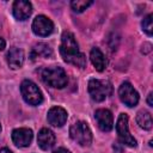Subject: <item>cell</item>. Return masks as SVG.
I'll list each match as a JSON object with an SVG mask.
<instances>
[{
    "label": "cell",
    "mask_w": 153,
    "mask_h": 153,
    "mask_svg": "<svg viewBox=\"0 0 153 153\" xmlns=\"http://www.w3.org/2000/svg\"><path fill=\"white\" fill-rule=\"evenodd\" d=\"M142 30L148 35L152 36V31H153V25H152V14H148L143 18L142 20Z\"/></svg>",
    "instance_id": "obj_19"
},
{
    "label": "cell",
    "mask_w": 153,
    "mask_h": 153,
    "mask_svg": "<svg viewBox=\"0 0 153 153\" xmlns=\"http://www.w3.org/2000/svg\"><path fill=\"white\" fill-rule=\"evenodd\" d=\"M20 92L23 99L30 105H38L43 102V94L38 86L31 80H24L20 85Z\"/></svg>",
    "instance_id": "obj_5"
},
{
    "label": "cell",
    "mask_w": 153,
    "mask_h": 153,
    "mask_svg": "<svg viewBox=\"0 0 153 153\" xmlns=\"http://www.w3.org/2000/svg\"><path fill=\"white\" fill-rule=\"evenodd\" d=\"M41 78L47 85L54 88H63L68 82L66 72L63 71V68L57 66L44 68L41 73Z\"/></svg>",
    "instance_id": "obj_2"
},
{
    "label": "cell",
    "mask_w": 153,
    "mask_h": 153,
    "mask_svg": "<svg viewBox=\"0 0 153 153\" xmlns=\"http://www.w3.org/2000/svg\"><path fill=\"white\" fill-rule=\"evenodd\" d=\"M112 147H114V149H115L117 153H122V148L120 147V145H118V143H114V146H112Z\"/></svg>",
    "instance_id": "obj_22"
},
{
    "label": "cell",
    "mask_w": 153,
    "mask_h": 153,
    "mask_svg": "<svg viewBox=\"0 0 153 153\" xmlns=\"http://www.w3.org/2000/svg\"><path fill=\"white\" fill-rule=\"evenodd\" d=\"M0 153H12V152H11L8 148H1V149H0Z\"/></svg>",
    "instance_id": "obj_24"
},
{
    "label": "cell",
    "mask_w": 153,
    "mask_h": 153,
    "mask_svg": "<svg viewBox=\"0 0 153 153\" xmlns=\"http://www.w3.org/2000/svg\"><path fill=\"white\" fill-rule=\"evenodd\" d=\"M5 45H6V42H5V39L0 37V51H2V50L5 49Z\"/></svg>",
    "instance_id": "obj_21"
},
{
    "label": "cell",
    "mask_w": 153,
    "mask_h": 153,
    "mask_svg": "<svg viewBox=\"0 0 153 153\" xmlns=\"http://www.w3.org/2000/svg\"><path fill=\"white\" fill-rule=\"evenodd\" d=\"M71 137L80 146H90L92 142V133L86 122L76 121L69 128Z\"/></svg>",
    "instance_id": "obj_4"
},
{
    "label": "cell",
    "mask_w": 153,
    "mask_h": 153,
    "mask_svg": "<svg viewBox=\"0 0 153 153\" xmlns=\"http://www.w3.org/2000/svg\"><path fill=\"white\" fill-rule=\"evenodd\" d=\"M0 131H1V124H0Z\"/></svg>",
    "instance_id": "obj_25"
},
{
    "label": "cell",
    "mask_w": 153,
    "mask_h": 153,
    "mask_svg": "<svg viewBox=\"0 0 153 153\" xmlns=\"http://www.w3.org/2000/svg\"><path fill=\"white\" fill-rule=\"evenodd\" d=\"M13 16L18 20H25L27 19L32 13V5L29 1L25 0H17L13 2Z\"/></svg>",
    "instance_id": "obj_11"
},
{
    "label": "cell",
    "mask_w": 153,
    "mask_h": 153,
    "mask_svg": "<svg viewBox=\"0 0 153 153\" xmlns=\"http://www.w3.org/2000/svg\"><path fill=\"white\" fill-rule=\"evenodd\" d=\"M116 131L118 135V139L121 143L129 146V147H136V140L134 136H131L129 128H128V116L127 114H121L117 118L116 123Z\"/></svg>",
    "instance_id": "obj_6"
},
{
    "label": "cell",
    "mask_w": 153,
    "mask_h": 153,
    "mask_svg": "<svg viewBox=\"0 0 153 153\" xmlns=\"http://www.w3.org/2000/svg\"><path fill=\"white\" fill-rule=\"evenodd\" d=\"M55 135L54 133L48 129V128H42L39 131H38V135H37V143L38 146L43 149V151H48L54 145H55Z\"/></svg>",
    "instance_id": "obj_13"
},
{
    "label": "cell",
    "mask_w": 153,
    "mask_h": 153,
    "mask_svg": "<svg viewBox=\"0 0 153 153\" xmlns=\"http://www.w3.org/2000/svg\"><path fill=\"white\" fill-rule=\"evenodd\" d=\"M51 54H53V50L48 44L38 43L31 50V59L35 60L36 57H49L51 56Z\"/></svg>",
    "instance_id": "obj_16"
},
{
    "label": "cell",
    "mask_w": 153,
    "mask_h": 153,
    "mask_svg": "<svg viewBox=\"0 0 153 153\" xmlns=\"http://www.w3.org/2000/svg\"><path fill=\"white\" fill-rule=\"evenodd\" d=\"M93 4V1H87V0H74L71 2V7L74 12L80 13L82 11H85L87 7H90Z\"/></svg>",
    "instance_id": "obj_18"
},
{
    "label": "cell",
    "mask_w": 153,
    "mask_h": 153,
    "mask_svg": "<svg viewBox=\"0 0 153 153\" xmlns=\"http://www.w3.org/2000/svg\"><path fill=\"white\" fill-rule=\"evenodd\" d=\"M118 96H120V99L130 108L135 106L139 102V93L128 81H124L121 84L118 88Z\"/></svg>",
    "instance_id": "obj_7"
},
{
    "label": "cell",
    "mask_w": 153,
    "mask_h": 153,
    "mask_svg": "<svg viewBox=\"0 0 153 153\" xmlns=\"http://www.w3.org/2000/svg\"><path fill=\"white\" fill-rule=\"evenodd\" d=\"M6 60L12 69H18L24 63V51L17 47H13L7 51Z\"/></svg>",
    "instance_id": "obj_14"
},
{
    "label": "cell",
    "mask_w": 153,
    "mask_h": 153,
    "mask_svg": "<svg viewBox=\"0 0 153 153\" xmlns=\"http://www.w3.org/2000/svg\"><path fill=\"white\" fill-rule=\"evenodd\" d=\"M152 96H153V94H152V92H151V93L148 94V98H147V103H148V105H149V106H153V102H152Z\"/></svg>",
    "instance_id": "obj_23"
},
{
    "label": "cell",
    "mask_w": 153,
    "mask_h": 153,
    "mask_svg": "<svg viewBox=\"0 0 153 153\" xmlns=\"http://www.w3.org/2000/svg\"><path fill=\"white\" fill-rule=\"evenodd\" d=\"M90 60H91L93 67L98 72H103L108 65V61H106L104 54L98 48H92V50L90 53Z\"/></svg>",
    "instance_id": "obj_15"
},
{
    "label": "cell",
    "mask_w": 153,
    "mask_h": 153,
    "mask_svg": "<svg viewBox=\"0 0 153 153\" xmlns=\"http://www.w3.org/2000/svg\"><path fill=\"white\" fill-rule=\"evenodd\" d=\"M60 54L67 63L74 65L79 68H85L86 66V57L79 50L78 43L74 38V35L69 31H65L61 36V44H60Z\"/></svg>",
    "instance_id": "obj_1"
},
{
    "label": "cell",
    "mask_w": 153,
    "mask_h": 153,
    "mask_svg": "<svg viewBox=\"0 0 153 153\" xmlns=\"http://www.w3.org/2000/svg\"><path fill=\"white\" fill-rule=\"evenodd\" d=\"M53 153H71L68 149H66V148H63V147H60V148H57V149H55Z\"/></svg>",
    "instance_id": "obj_20"
},
{
    "label": "cell",
    "mask_w": 153,
    "mask_h": 153,
    "mask_svg": "<svg viewBox=\"0 0 153 153\" xmlns=\"http://www.w3.org/2000/svg\"><path fill=\"white\" fill-rule=\"evenodd\" d=\"M33 134L29 128H17L12 131V141L17 147H27L32 141Z\"/></svg>",
    "instance_id": "obj_10"
},
{
    "label": "cell",
    "mask_w": 153,
    "mask_h": 153,
    "mask_svg": "<svg viewBox=\"0 0 153 153\" xmlns=\"http://www.w3.org/2000/svg\"><path fill=\"white\" fill-rule=\"evenodd\" d=\"M67 111L61 106H53L48 111V121L54 127H62L67 121Z\"/></svg>",
    "instance_id": "obj_12"
},
{
    "label": "cell",
    "mask_w": 153,
    "mask_h": 153,
    "mask_svg": "<svg viewBox=\"0 0 153 153\" xmlns=\"http://www.w3.org/2000/svg\"><path fill=\"white\" fill-rule=\"evenodd\" d=\"M88 93L94 102H103L112 93V85L109 80L91 79L88 81Z\"/></svg>",
    "instance_id": "obj_3"
},
{
    "label": "cell",
    "mask_w": 153,
    "mask_h": 153,
    "mask_svg": "<svg viewBox=\"0 0 153 153\" xmlns=\"http://www.w3.org/2000/svg\"><path fill=\"white\" fill-rule=\"evenodd\" d=\"M136 122L141 128L149 130L152 128V124H153L152 123V115L146 110H141L136 115Z\"/></svg>",
    "instance_id": "obj_17"
},
{
    "label": "cell",
    "mask_w": 153,
    "mask_h": 153,
    "mask_svg": "<svg viewBox=\"0 0 153 153\" xmlns=\"http://www.w3.org/2000/svg\"><path fill=\"white\" fill-rule=\"evenodd\" d=\"M53 30H54V24L45 16H42V14L37 16L32 22V31L37 36H41V37L49 36L53 32Z\"/></svg>",
    "instance_id": "obj_8"
},
{
    "label": "cell",
    "mask_w": 153,
    "mask_h": 153,
    "mask_svg": "<svg viewBox=\"0 0 153 153\" xmlns=\"http://www.w3.org/2000/svg\"><path fill=\"white\" fill-rule=\"evenodd\" d=\"M94 118L100 130L110 131L114 127V117L110 110L108 109H98L94 112Z\"/></svg>",
    "instance_id": "obj_9"
}]
</instances>
